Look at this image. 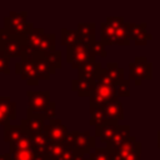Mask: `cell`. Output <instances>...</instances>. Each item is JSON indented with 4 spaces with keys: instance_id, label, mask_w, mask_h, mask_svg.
Segmentation results:
<instances>
[{
    "instance_id": "obj_15",
    "label": "cell",
    "mask_w": 160,
    "mask_h": 160,
    "mask_svg": "<svg viewBox=\"0 0 160 160\" xmlns=\"http://www.w3.org/2000/svg\"><path fill=\"white\" fill-rule=\"evenodd\" d=\"M95 145H96L95 136H91L89 130L82 131V132L79 131L75 145H74V149H76L79 151H82L85 154H90V150L95 149Z\"/></svg>"
},
{
    "instance_id": "obj_36",
    "label": "cell",
    "mask_w": 160,
    "mask_h": 160,
    "mask_svg": "<svg viewBox=\"0 0 160 160\" xmlns=\"http://www.w3.org/2000/svg\"><path fill=\"white\" fill-rule=\"evenodd\" d=\"M140 155H141V145L138 146L131 154H129L126 158H124L122 160H140Z\"/></svg>"
},
{
    "instance_id": "obj_8",
    "label": "cell",
    "mask_w": 160,
    "mask_h": 160,
    "mask_svg": "<svg viewBox=\"0 0 160 160\" xmlns=\"http://www.w3.org/2000/svg\"><path fill=\"white\" fill-rule=\"evenodd\" d=\"M22 44L24 40L6 34L4 28L0 29V51L5 52L10 58H21L24 54Z\"/></svg>"
},
{
    "instance_id": "obj_19",
    "label": "cell",
    "mask_w": 160,
    "mask_h": 160,
    "mask_svg": "<svg viewBox=\"0 0 160 160\" xmlns=\"http://www.w3.org/2000/svg\"><path fill=\"white\" fill-rule=\"evenodd\" d=\"M118 29L119 28L114 26L109 21H102L100 24V41L104 45H115V35Z\"/></svg>"
},
{
    "instance_id": "obj_25",
    "label": "cell",
    "mask_w": 160,
    "mask_h": 160,
    "mask_svg": "<svg viewBox=\"0 0 160 160\" xmlns=\"http://www.w3.org/2000/svg\"><path fill=\"white\" fill-rule=\"evenodd\" d=\"M26 149H32V142H31V136L24 131V134L15 141L10 142V154H14L15 151L19 150H26Z\"/></svg>"
},
{
    "instance_id": "obj_31",
    "label": "cell",
    "mask_w": 160,
    "mask_h": 160,
    "mask_svg": "<svg viewBox=\"0 0 160 160\" xmlns=\"http://www.w3.org/2000/svg\"><path fill=\"white\" fill-rule=\"evenodd\" d=\"M89 160H110L108 149L106 148H96L95 151L90 154Z\"/></svg>"
},
{
    "instance_id": "obj_2",
    "label": "cell",
    "mask_w": 160,
    "mask_h": 160,
    "mask_svg": "<svg viewBox=\"0 0 160 160\" xmlns=\"http://www.w3.org/2000/svg\"><path fill=\"white\" fill-rule=\"evenodd\" d=\"M26 18H28L26 11H21V12L10 11L9 15L6 18H4L5 32L11 36L24 40L25 36L29 34V31L34 28V24L26 21Z\"/></svg>"
},
{
    "instance_id": "obj_37",
    "label": "cell",
    "mask_w": 160,
    "mask_h": 160,
    "mask_svg": "<svg viewBox=\"0 0 160 160\" xmlns=\"http://www.w3.org/2000/svg\"><path fill=\"white\" fill-rule=\"evenodd\" d=\"M0 160H11V154L10 152L0 154Z\"/></svg>"
},
{
    "instance_id": "obj_3",
    "label": "cell",
    "mask_w": 160,
    "mask_h": 160,
    "mask_svg": "<svg viewBox=\"0 0 160 160\" xmlns=\"http://www.w3.org/2000/svg\"><path fill=\"white\" fill-rule=\"evenodd\" d=\"M152 78V64L148 61L146 56H136L129 64V80L135 85H140L141 80H150Z\"/></svg>"
},
{
    "instance_id": "obj_34",
    "label": "cell",
    "mask_w": 160,
    "mask_h": 160,
    "mask_svg": "<svg viewBox=\"0 0 160 160\" xmlns=\"http://www.w3.org/2000/svg\"><path fill=\"white\" fill-rule=\"evenodd\" d=\"M75 155H76V149L65 146V149L62 150V152H61V155L59 156L58 160H74Z\"/></svg>"
},
{
    "instance_id": "obj_17",
    "label": "cell",
    "mask_w": 160,
    "mask_h": 160,
    "mask_svg": "<svg viewBox=\"0 0 160 160\" xmlns=\"http://www.w3.org/2000/svg\"><path fill=\"white\" fill-rule=\"evenodd\" d=\"M34 60H35V68H36V75L39 80H48L50 75L52 74V70L44 58L42 52H32Z\"/></svg>"
},
{
    "instance_id": "obj_10",
    "label": "cell",
    "mask_w": 160,
    "mask_h": 160,
    "mask_svg": "<svg viewBox=\"0 0 160 160\" xmlns=\"http://www.w3.org/2000/svg\"><path fill=\"white\" fill-rule=\"evenodd\" d=\"M16 118V102L9 96H0V124L5 128L10 126V121Z\"/></svg>"
},
{
    "instance_id": "obj_21",
    "label": "cell",
    "mask_w": 160,
    "mask_h": 160,
    "mask_svg": "<svg viewBox=\"0 0 160 160\" xmlns=\"http://www.w3.org/2000/svg\"><path fill=\"white\" fill-rule=\"evenodd\" d=\"M60 40L61 45L64 46H71L81 42V38L78 30H69L65 28H61L60 30Z\"/></svg>"
},
{
    "instance_id": "obj_28",
    "label": "cell",
    "mask_w": 160,
    "mask_h": 160,
    "mask_svg": "<svg viewBox=\"0 0 160 160\" xmlns=\"http://www.w3.org/2000/svg\"><path fill=\"white\" fill-rule=\"evenodd\" d=\"M22 134H24V130L20 125H10L4 129V141L10 144L18 140Z\"/></svg>"
},
{
    "instance_id": "obj_29",
    "label": "cell",
    "mask_w": 160,
    "mask_h": 160,
    "mask_svg": "<svg viewBox=\"0 0 160 160\" xmlns=\"http://www.w3.org/2000/svg\"><path fill=\"white\" fill-rule=\"evenodd\" d=\"M36 152L34 149H26V150H19L11 154V160H35Z\"/></svg>"
},
{
    "instance_id": "obj_14",
    "label": "cell",
    "mask_w": 160,
    "mask_h": 160,
    "mask_svg": "<svg viewBox=\"0 0 160 160\" xmlns=\"http://www.w3.org/2000/svg\"><path fill=\"white\" fill-rule=\"evenodd\" d=\"M101 68V64L99 61H95V59H89L84 61L76 70H78V79H85V80H94L95 75Z\"/></svg>"
},
{
    "instance_id": "obj_16",
    "label": "cell",
    "mask_w": 160,
    "mask_h": 160,
    "mask_svg": "<svg viewBox=\"0 0 160 160\" xmlns=\"http://www.w3.org/2000/svg\"><path fill=\"white\" fill-rule=\"evenodd\" d=\"M95 85H96V81H94V80H85V79L76 78L71 81V89L74 91H76V94L80 98H84V96L90 98L95 89Z\"/></svg>"
},
{
    "instance_id": "obj_26",
    "label": "cell",
    "mask_w": 160,
    "mask_h": 160,
    "mask_svg": "<svg viewBox=\"0 0 160 160\" xmlns=\"http://www.w3.org/2000/svg\"><path fill=\"white\" fill-rule=\"evenodd\" d=\"M106 72L110 75V78L114 80V82L118 85L119 82L124 81L125 80V76H124V69L119 66V62L114 61V62H106Z\"/></svg>"
},
{
    "instance_id": "obj_13",
    "label": "cell",
    "mask_w": 160,
    "mask_h": 160,
    "mask_svg": "<svg viewBox=\"0 0 160 160\" xmlns=\"http://www.w3.org/2000/svg\"><path fill=\"white\" fill-rule=\"evenodd\" d=\"M118 126H119L118 120H106L102 125L95 128V129H96V131H95V138H99L101 142L108 144V142L112 139V136L115 135Z\"/></svg>"
},
{
    "instance_id": "obj_33",
    "label": "cell",
    "mask_w": 160,
    "mask_h": 160,
    "mask_svg": "<svg viewBox=\"0 0 160 160\" xmlns=\"http://www.w3.org/2000/svg\"><path fill=\"white\" fill-rule=\"evenodd\" d=\"M91 46H92V51H94V54H95L96 56H101V58H106V56H108V52H106V50H105V45H104L101 41L95 40V41L91 44Z\"/></svg>"
},
{
    "instance_id": "obj_22",
    "label": "cell",
    "mask_w": 160,
    "mask_h": 160,
    "mask_svg": "<svg viewBox=\"0 0 160 160\" xmlns=\"http://www.w3.org/2000/svg\"><path fill=\"white\" fill-rule=\"evenodd\" d=\"M89 111H90V121H89V124L91 126H95V128L100 126V125H102L108 120L106 115H105V110L101 106L90 105Z\"/></svg>"
},
{
    "instance_id": "obj_7",
    "label": "cell",
    "mask_w": 160,
    "mask_h": 160,
    "mask_svg": "<svg viewBox=\"0 0 160 160\" xmlns=\"http://www.w3.org/2000/svg\"><path fill=\"white\" fill-rule=\"evenodd\" d=\"M28 96V110L32 114H45L51 100H50V91H26Z\"/></svg>"
},
{
    "instance_id": "obj_27",
    "label": "cell",
    "mask_w": 160,
    "mask_h": 160,
    "mask_svg": "<svg viewBox=\"0 0 160 160\" xmlns=\"http://www.w3.org/2000/svg\"><path fill=\"white\" fill-rule=\"evenodd\" d=\"M42 55L46 59V61L49 62V65L52 70V74H55V71L61 68V51L60 50L44 51Z\"/></svg>"
},
{
    "instance_id": "obj_4",
    "label": "cell",
    "mask_w": 160,
    "mask_h": 160,
    "mask_svg": "<svg viewBox=\"0 0 160 160\" xmlns=\"http://www.w3.org/2000/svg\"><path fill=\"white\" fill-rule=\"evenodd\" d=\"M95 54L92 51L91 44H76L71 46H66V61L71 64L72 69H78L84 61L89 59H95Z\"/></svg>"
},
{
    "instance_id": "obj_38",
    "label": "cell",
    "mask_w": 160,
    "mask_h": 160,
    "mask_svg": "<svg viewBox=\"0 0 160 160\" xmlns=\"http://www.w3.org/2000/svg\"><path fill=\"white\" fill-rule=\"evenodd\" d=\"M158 148L160 149V130L158 131Z\"/></svg>"
},
{
    "instance_id": "obj_1",
    "label": "cell",
    "mask_w": 160,
    "mask_h": 160,
    "mask_svg": "<svg viewBox=\"0 0 160 160\" xmlns=\"http://www.w3.org/2000/svg\"><path fill=\"white\" fill-rule=\"evenodd\" d=\"M56 50L55 34H46L42 28H32L24 39L22 52H44Z\"/></svg>"
},
{
    "instance_id": "obj_11",
    "label": "cell",
    "mask_w": 160,
    "mask_h": 160,
    "mask_svg": "<svg viewBox=\"0 0 160 160\" xmlns=\"http://www.w3.org/2000/svg\"><path fill=\"white\" fill-rule=\"evenodd\" d=\"M44 132L48 139L52 142H62L64 138L68 134V128L62 124L60 119H51L48 125L44 128Z\"/></svg>"
},
{
    "instance_id": "obj_18",
    "label": "cell",
    "mask_w": 160,
    "mask_h": 160,
    "mask_svg": "<svg viewBox=\"0 0 160 160\" xmlns=\"http://www.w3.org/2000/svg\"><path fill=\"white\" fill-rule=\"evenodd\" d=\"M130 138V126L129 125H119L116 129L115 135L112 136V139L106 144V149L108 150H115L118 149L120 145H122L128 139Z\"/></svg>"
},
{
    "instance_id": "obj_23",
    "label": "cell",
    "mask_w": 160,
    "mask_h": 160,
    "mask_svg": "<svg viewBox=\"0 0 160 160\" xmlns=\"http://www.w3.org/2000/svg\"><path fill=\"white\" fill-rule=\"evenodd\" d=\"M31 142H32V149L35 150L36 154L45 155L50 140L48 139L45 132H41V134H38V135H32L31 136Z\"/></svg>"
},
{
    "instance_id": "obj_12",
    "label": "cell",
    "mask_w": 160,
    "mask_h": 160,
    "mask_svg": "<svg viewBox=\"0 0 160 160\" xmlns=\"http://www.w3.org/2000/svg\"><path fill=\"white\" fill-rule=\"evenodd\" d=\"M146 22H129V36L130 40L135 41V45H146L149 40L152 39V35L146 31Z\"/></svg>"
},
{
    "instance_id": "obj_20",
    "label": "cell",
    "mask_w": 160,
    "mask_h": 160,
    "mask_svg": "<svg viewBox=\"0 0 160 160\" xmlns=\"http://www.w3.org/2000/svg\"><path fill=\"white\" fill-rule=\"evenodd\" d=\"M78 31L81 38V42L84 44H92L96 39V25L95 22H79Z\"/></svg>"
},
{
    "instance_id": "obj_6",
    "label": "cell",
    "mask_w": 160,
    "mask_h": 160,
    "mask_svg": "<svg viewBox=\"0 0 160 160\" xmlns=\"http://www.w3.org/2000/svg\"><path fill=\"white\" fill-rule=\"evenodd\" d=\"M90 105H96L105 108L109 104H114L119 101L118 94H116V85H101L96 84L95 89L91 94Z\"/></svg>"
},
{
    "instance_id": "obj_30",
    "label": "cell",
    "mask_w": 160,
    "mask_h": 160,
    "mask_svg": "<svg viewBox=\"0 0 160 160\" xmlns=\"http://www.w3.org/2000/svg\"><path fill=\"white\" fill-rule=\"evenodd\" d=\"M116 94H118V98H120V96L129 98L130 96V80L129 79H125L124 81H121L116 85Z\"/></svg>"
},
{
    "instance_id": "obj_5",
    "label": "cell",
    "mask_w": 160,
    "mask_h": 160,
    "mask_svg": "<svg viewBox=\"0 0 160 160\" xmlns=\"http://www.w3.org/2000/svg\"><path fill=\"white\" fill-rule=\"evenodd\" d=\"M15 72L20 75L22 80L26 81L28 85H39V79L36 75L35 60L32 54H22L20 61L15 64Z\"/></svg>"
},
{
    "instance_id": "obj_32",
    "label": "cell",
    "mask_w": 160,
    "mask_h": 160,
    "mask_svg": "<svg viewBox=\"0 0 160 160\" xmlns=\"http://www.w3.org/2000/svg\"><path fill=\"white\" fill-rule=\"evenodd\" d=\"M10 56L5 52L0 51V74H10L9 64H10Z\"/></svg>"
},
{
    "instance_id": "obj_24",
    "label": "cell",
    "mask_w": 160,
    "mask_h": 160,
    "mask_svg": "<svg viewBox=\"0 0 160 160\" xmlns=\"http://www.w3.org/2000/svg\"><path fill=\"white\" fill-rule=\"evenodd\" d=\"M105 110V115L108 120H122L124 119V108L122 104L120 101L114 102V104H109L104 108Z\"/></svg>"
},
{
    "instance_id": "obj_9",
    "label": "cell",
    "mask_w": 160,
    "mask_h": 160,
    "mask_svg": "<svg viewBox=\"0 0 160 160\" xmlns=\"http://www.w3.org/2000/svg\"><path fill=\"white\" fill-rule=\"evenodd\" d=\"M45 115L42 114H32L30 111H26V119H22L20 122V126L25 132H28L30 136L38 135L44 132L45 128Z\"/></svg>"
},
{
    "instance_id": "obj_35",
    "label": "cell",
    "mask_w": 160,
    "mask_h": 160,
    "mask_svg": "<svg viewBox=\"0 0 160 160\" xmlns=\"http://www.w3.org/2000/svg\"><path fill=\"white\" fill-rule=\"evenodd\" d=\"M55 114H56V104L54 101H51L50 105H49V108H48V110H46V112L44 114L45 115V119L46 120H51V119L55 118Z\"/></svg>"
}]
</instances>
